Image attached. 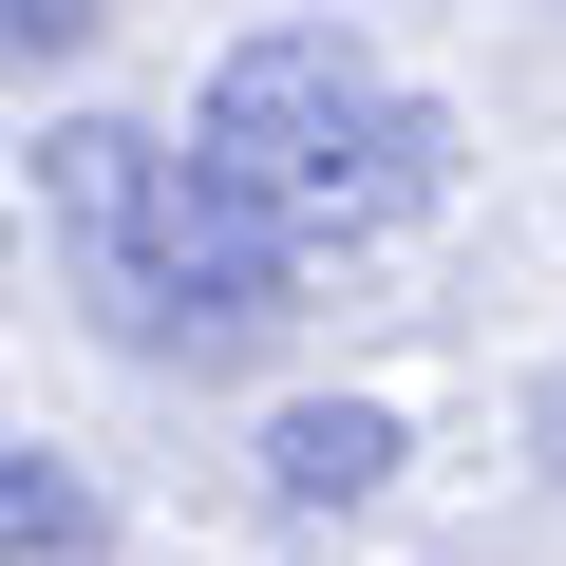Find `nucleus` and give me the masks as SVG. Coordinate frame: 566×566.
Returning <instances> with one entry per match:
<instances>
[{"instance_id": "1", "label": "nucleus", "mask_w": 566, "mask_h": 566, "mask_svg": "<svg viewBox=\"0 0 566 566\" xmlns=\"http://www.w3.org/2000/svg\"><path fill=\"white\" fill-rule=\"evenodd\" d=\"M39 208H57L76 303L133 359H245V340H283V303H303V245H283L208 151H170L133 114H76L39 151Z\"/></svg>"}, {"instance_id": "2", "label": "nucleus", "mask_w": 566, "mask_h": 566, "mask_svg": "<svg viewBox=\"0 0 566 566\" xmlns=\"http://www.w3.org/2000/svg\"><path fill=\"white\" fill-rule=\"evenodd\" d=\"M189 151L283 227V245H378L416 189H434V114L340 39V20H264L227 76H208V114H189Z\"/></svg>"}, {"instance_id": "3", "label": "nucleus", "mask_w": 566, "mask_h": 566, "mask_svg": "<svg viewBox=\"0 0 566 566\" xmlns=\"http://www.w3.org/2000/svg\"><path fill=\"white\" fill-rule=\"evenodd\" d=\"M378 472H397V416H378V397H303V416L264 434V491H283V510H359Z\"/></svg>"}, {"instance_id": "4", "label": "nucleus", "mask_w": 566, "mask_h": 566, "mask_svg": "<svg viewBox=\"0 0 566 566\" xmlns=\"http://www.w3.org/2000/svg\"><path fill=\"white\" fill-rule=\"evenodd\" d=\"M95 547H114L95 472H57V453H0V566H95Z\"/></svg>"}, {"instance_id": "5", "label": "nucleus", "mask_w": 566, "mask_h": 566, "mask_svg": "<svg viewBox=\"0 0 566 566\" xmlns=\"http://www.w3.org/2000/svg\"><path fill=\"white\" fill-rule=\"evenodd\" d=\"M76 39H95V0H0V57H20V76H39V57H76Z\"/></svg>"}]
</instances>
